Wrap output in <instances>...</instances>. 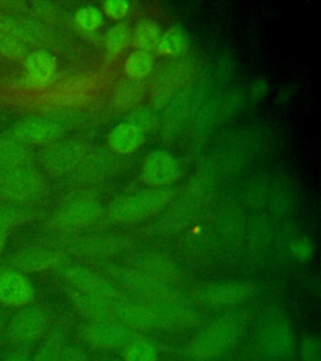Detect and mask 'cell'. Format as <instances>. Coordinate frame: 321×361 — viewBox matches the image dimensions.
Returning a JSON list of instances; mask_svg holds the SVG:
<instances>
[{"instance_id": "21", "label": "cell", "mask_w": 321, "mask_h": 361, "mask_svg": "<svg viewBox=\"0 0 321 361\" xmlns=\"http://www.w3.org/2000/svg\"><path fill=\"white\" fill-rule=\"evenodd\" d=\"M71 331L69 319L63 316L56 322H52L48 333L42 338L38 349L32 356V361H58L63 346L68 341Z\"/></svg>"}, {"instance_id": "27", "label": "cell", "mask_w": 321, "mask_h": 361, "mask_svg": "<svg viewBox=\"0 0 321 361\" xmlns=\"http://www.w3.org/2000/svg\"><path fill=\"white\" fill-rule=\"evenodd\" d=\"M162 35V29L155 19L142 18L132 30L131 42L135 49L155 51L159 38Z\"/></svg>"}, {"instance_id": "13", "label": "cell", "mask_w": 321, "mask_h": 361, "mask_svg": "<svg viewBox=\"0 0 321 361\" xmlns=\"http://www.w3.org/2000/svg\"><path fill=\"white\" fill-rule=\"evenodd\" d=\"M135 331L117 320L83 322L78 326V336L90 346L99 350H122Z\"/></svg>"}, {"instance_id": "5", "label": "cell", "mask_w": 321, "mask_h": 361, "mask_svg": "<svg viewBox=\"0 0 321 361\" xmlns=\"http://www.w3.org/2000/svg\"><path fill=\"white\" fill-rule=\"evenodd\" d=\"M103 206L90 195H74L64 200L52 214L49 226L61 233L85 231L101 220Z\"/></svg>"}, {"instance_id": "30", "label": "cell", "mask_w": 321, "mask_h": 361, "mask_svg": "<svg viewBox=\"0 0 321 361\" xmlns=\"http://www.w3.org/2000/svg\"><path fill=\"white\" fill-rule=\"evenodd\" d=\"M155 67V54L152 51L135 49L124 59L123 71L127 77L143 79L152 73Z\"/></svg>"}, {"instance_id": "19", "label": "cell", "mask_w": 321, "mask_h": 361, "mask_svg": "<svg viewBox=\"0 0 321 361\" xmlns=\"http://www.w3.org/2000/svg\"><path fill=\"white\" fill-rule=\"evenodd\" d=\"M68 301L73 310L87 322H111L116 320L113 304L90 293H82L72 288H66Z\"/></svg>"}, {"instance_id": "33", "label": "cell", "mask_w": 321, "mask_h": 361, "mask_svg": "<svg viewBox=\"0 0 321 361\" xmlns=\"http://www.w3.org/2000/svg\"><path fill=\"white\" fill-rule=\"evenodd\" d=\"M74 22L80 30L85 32H96L104 23V14L99 8L95 6H87L80 8L75 16Z\"/></svg>"}, {"instance_id": "38", "label": "cell", "mask_w": 321, "mask_h": 361, "mask_svg": "<svg viewBox=\"0 0 321 361\" xmlns=\"http://www.w3.org/2000/svg\"><path fill=\"white\" fill-rule=\"evenodd\" d=\"M58 361H90V357L83 346L67 341L63 346Z\"/></svg>"}, {"instance_id": "16", "label": "cell", "mask_w": 321, "mask_h": 361, "mask_svg": "<svg viewBox=\"0 0 321 361\" xmlns=\"http://www.w3.org/2000/svg\"><path fill=\"white\" fill-rule=\"evenodd\" d=\"M178 159L164 149H155L143 158L141 180L151 187H169L180 178Z\"/></svg>"}, {"instance_id": "7", "label": "cell", "mask_w": 321, "mask_h": 361, "mask_svg": "<svg viewBox=\"0 0 321 361\" xmlns=\"http://www.w3.org/2000/svg\"><path fill=\"white\" fill-rule=\"evenodd\" d=\"M48 191L44 175L33 166L0 171V196L11 203L37 202Z\"/></svg>"}, {"instance_id": "15", "label": "cell", "mask_w": 321, "mask_h": 361, "mask_svg": "<svg viewBox=\"0 0 321 361\" xmlns=\"http://www.w3.org/2000/svg\"><path fill=\"white\" fill-rule=\"evenodd\" d=\"M33 282L22 271L6 269L0 271V306L19 310L33 304L35 299Z\"/></svg>"}, {"instance_id": "43", "label": "cell", "mask_w": 321, "mask_h": 361, "mask_svg": "<svg viewBox=\"0 0 321 361\" xmlns=\"http://www.w3.org/2000/svg\"><path fill=\"white\" fill-rule=\"evenodd\" d=\"M101 361H123L122 359H103Z\"/></svg>"}, {"instance_id": "34", "label": "cell", "mask_w": 321, "mask_h": 361, "mask_svg": "<svg viewBox=\"0 0 321 361\" xmlns=\"http://www.w3.org/2000/svg\"><path fill=\"white\" fill-rule=\"evenodd\" d=\"M126 121H127V123L135 126L145 133L153 132L158 126L157 116H156V113L153 112V109L141 107V106L131 109L130 112L127 113Z\"/></svg>"}, {"instance_id": "31", "label": "cell", "mask_w": 321, "mask_h": 361, "mask_svg": "<svg viewBox=\"0 0 321 361\" xmlns=\"http://www.w3.org/2000/svg\"><path fill=\"white\" fill-rule=\"evenodd\" d=\"M132 30L127 23H116L112 27L106 30L103 35V45L108 58H114L119 56L131 44Z\"/></svg>"}, {"instance_id": "26", "label": "cell", "mask_w": 321, "mask_h": 361, "mask_svg": "<svg viewBox=\"0 0 321 361\" xmlns=\"http://www.w3.org/2000/svg\"><path fill=\"white\" fill-rule=\"evenodd\" d=\"M185 73V69L181 64H169L164 68V72L159 73V78L156 79V85L153 88L152 103L153 107L159 108L164 106L169 98L181 85L182 74Z\"/></svg>"}, {"instance_id": "42", "label": "cell", "mask_w": 321, "mask_h": 361, "mask_svg": "<svg viewBox=\"0 0 321 361\" xmlns=\"http://www.w3.org/2000/svg\"><path fill=\"white\" fill-rule=\"evenodd\" d=\"M6 317L4 315V312L0 310V340L3 338V335H4V331H6Z\"/></svg>"}, {"instance_id": "28", "label": "cell", "mask_w": 321, "mask_h": 361, "mask_svg": "<svg viewBox=\"0 0 321 361\" xmlns=\"http://www.w3.org/2000/svg\"><path fill=\"white\" fill-rule=\"evenodd\" d=\"M123 361H158V348L152 338L135 334L122 349Z\"/></svg>"}, {"instance_id": "36", "label": "cell", "mask_w": 321, "mask_h": 361, "mask_svg": "<svg viewBox=\"0 0 321 361\" xmlns=\"http://www.w3.org/2000/svg\"><path fill=\"white\" fill-rule=\"evenodd\" d=\"M101 11L108 18L121 22L130 13V1H127V0H106L102 4Z\"/></svg>"}, {"instance_id": "20", "label": "cell", "mask_w": 321, "mask_h": 361, "mask_svg": "<svg viewBox=\"0 0 321 361\" xmlns=\"http://www.w3.org/2000/svg\"><path fill=\"white\" fill-rule=\"evenodd\" d=\"M119 158L107 148H97L85 153V158L75 169L80 182H99L116 171Z\"/></svg>"}, {"instance_id": "25", "label": "cell", "mask_w": 321, "mask_h": 361, "mask_svg": "<svg viewBox=\"0 0 321 361\" xmlns=\"http://www.w3.org/2000/svg\"><path fill=\"white\" fill-rule=\"evenodd\" d=\"M35 154L30 146L17 138L0 140V167L1 169L33 166Z\"/></svg>"}, {"instance_id": "9", "label": "cell", "mask_w": 321, "mask_h": 361, "mask_svg": "<svg viewBox=\"0 0 321 361\" xmlns=\"http://www.w3.org/2000/svg\"><path fill=\"white\" fill-rule=\"evenodd\" d=\"M51 325L49 311L43 306L29 305L19 309L8 320L3 338L6 345L22 348L44 338Z\"/></svg>"}, {"instance_id": "37", "label": "cell", "mask_w": 321, "mask_h": 361, "mask_svg": "<svg viewBox=\"0 0 321 361\" xmlns=\"http://www.w3.org/2000/svg\"><path fill=\"white\" fill-rule=\"evenodd\" d=\"M300 357L303 361H321L320 338L309 335L300 344Z\"/></svg>"}, {"instance_id": "18", "label": "cell", "mask_w": 321, "mask_h": 361, "mask_svg": "<svg viewBox=\"0 0 321 361\" xmlns=\"http://www.w3.org/2000/svg\"><path fill=\"white\" fill-rule=\"evenodd\" d=\"M127 265L169 286H175L176 282L180 279V272L175 261L164 254L155 251L133 255L128 259Z\"/></svg>"}, {"instance_id": "40", "label": "cell", "mask_w": 321, "mask_h": 361, "mask_svg": "<svg viewBox=\"0 0 321 361\" xmlns=\"http://www.w3.org/2000/svg\"><path fill=\"white\" fill-rule=\"evenodd\" d=\"M3 361H32V357L29 355L25 346H22L14 350L11 354H8Z\"/></svg>"}, {"instance_id": "39", "label": "cell", "mask_w": 321, "mask_h": 361, "mask_svg": "<svg viewBox=\"0 0 321 361\" xmlns=\"http://www.w3.org/2000/svg\"><path fill=\"white\" fill-rule=\"evenodd\" d=\"M0 51H4L6 54H11V56H18L22 53V48L20 45L18 44L16 40H1V44H0Z\"/></svg>"}, {"instance_id": "23", "label": "cell", "mask_w": 321, "mask_h": 361, "mask_svg": "<svg viewBox=\"0 0 321 361\" xmlns=\"http://www.w3.org/2000/svg\"><path fill=\"white\" fill-rule=\"evenodd\" d=\"M108 146L117 154H130L140 149L146 142V133L135 126L123 122L113 127L107 137Z\"/></svg>"}, {"instance_id": "14", "label": "cell", "mask_w": 321, "mask_h": 361, "mask_svg": "<svg viewBox=\"0 0 321 361\" xmlns=\"http://www.w3.org/2000/svg\"><path fill=\"white\" fill-rule=\"evenodd\" d=\"M68 262V256L59 248L32 246L23 248L9 259V269L28 272L58 270Z\"/></svg>"}, {"instance_id": "12", "label": "cell", "mask_w": 321, "mask_h": 361, "mask_svg": "<svg viewBox=\"0 0 321 361\" xmlns=\"http://www.w3.org/2000/svg\"><path fill=\"white\" fill-rule=\"evenodd\" d=\"M87 152L88 147L80 140H58L45 147L40 161L49 175L59 177L75 171Z\"/></svg>"}, {"instance_id": "35", "label": "cell", "mask_w": 321, "mask_h": 361, "mask_svg": "<svg viewBox=\"0 0 321 361\" xmlns=\"http://www.w3.org/2000/svg\"><path fill=\"white\" fill-rule=\"evenodd\" d=\"M290 254L293 255V259L301 261V262H308L313 259L315 254V246L308 237H301L295 240L290 245Z\"/></svg>"}, {"instance_id": "3", "label": "cell", "mask_w": 321, "mask_h": 361, "mask_svg": "<svg viewBox=\"0 0 321 361\" xmlns=\"http://www.w3.org/2000/svg\"><path fill=\"white\" fill-rule=\"evenodd\" d=\"M175 197L169 187H150L119 196L108 206L106 214L116 225H132L151 219L167 207Z\"/></svg>"}, {"instance_id": "8", "label": "cell", "mask_w": 321, "mask_h": 361, "mask_svg": "<svg viewBox=\"0 0 321 361\" xmlns=\"http://www.w3.org/2000/svg\"><path fill=\"white\" fill-rule=\"evenodd\" d=\"M254 293L255 286L248 282H214L193 288L188 300L195 306L214 310H230L246 304Z\"/></svg>"}, {"instance_id": "24", "label": "cell", "mask_w": 321, "mask_h": 361, "mask_svg": "<svg viewBox=\"0 0 321 361\" xmlns=\"http://www.w3.org/2000/svg\"><path fill=\"white\" fill-rule=\"evenodd\" d=\"M25 71L30 85H47L56 72V56L47 51H33L25 58Z\"/></svg>"}, {"instance_id": "11", "label": "cell", "mask_w": 321, "mask_h": 361, "mask_svg": "<svg viewBox=\"0 0 321 361\" xmlns=\"http://www.w3.org/2000/svg\"><path fill=\"white\" fill-rule=\"evenodd\" d=\"M130 245V240L121 235H90L71 241L64 252L79 259L107 264L123 255Z\"/></svg>"}, {"instance_id": "29", "label": "cell", "mask_w": 321, "mask_h": 361, "mask_svg": "<svg viewBox=\"0 0 321 361\" xmlns=\"http://www.w3.org/2000/svg\"><path fill=\"white\" fill-rule=\"evenodd\" d=\"M188 49V38L180 27H172L162 33L156 51L157 54L169 58H178L183 56Z\"/></svg>"}, {"instance_id": "2", "label": "cell", "mask_w": 321, "mask_h": 361, "mask_svg": "<svg viewBox=\"0 0 321 361\" xmlns=\"http://www.w3.org/2000/svg\"><path fill=\"white\" fill-rule=\"evenodd\" d=\"M99 271L117 285L131 299L142 302H174L190 301L175 286L158 281L141 271L128 265H117L112 262L101 264Z\"/></svg>"}, {"instance_id": "41", "label": "cell", "mask_w": 321, "mask_h": 361, "mask_svg": "<svg viewBox=\"0 0 321 361\" xmlns=\"http://www.w3.org/2000/svg\"><path fill=\"white\" fill-rule=\"evenodd\" d=\"M8 236H9V231H6L4 228H0V254H1L3 250L6 248Z\"/></svg>"}, {"instance_id": "32", "label": "cell", "mask_w": 321, "mask_h": 361, "mask_svg": "<svg viewBox=\"0 0 321 361\" xmlns=\"http://www.w3.org/2000/svg\"><path fill=\"white\" fill-rule=\"evenodd\" d=\"M33 219V211L23 204H17V203L0 204V228H4L6 231L11 232V228Z\"/></svg>"}, {"instance_id": "17", "label": "cell", "mask_w": 321, "mask_h": 361, "mask_svg": "<svg viewBox=\"0 0 321 361\" xmlns=\"http://www.w3.org/2000/svg\"><path fill=\"white\" fill-rule=\"evenodd\" d=\"M14 138L25 145H43L48 146L62 138V124L54 119L30 117L22 119L14 126Z\"/></svg>"}, {"instance_id": "1", "label": "cell", "mask_w": 321, "mask_h": 361, "mask_svg": "<svg viewBox=\"0 0 321 361\" xmlns=\"http://www.w3.org/2000/svg\"><path fill=\"white\" fill-rule=\"evenodd\" d=\"M248 317L241 311H230L214 319L188 341L185 353L193 361H211L237 344L248 326Z\"/></svg>"}, {"instance_id": "22", "label": "cell", "mask_w": 321, "mask_h": 361, "mask_svg": "<svg viewBox=\"0 0 321 361\" xmlns=\"http://www.w3.org/2000/svg\"><path fill=\"white\" fill-rule=\"evenodd\" d=\"M146 94V85L140 79L126 77L121 79L111 93V106L116 111H127L138 107Z\"/></svg>"}, {"instance_id": "6", "label": "cell", "mask_w": 321, "mask_h": 361, "mask_svg": "<svg viewBox=\"0 0 321 361\" xmlns=\"http://www.w3.org/2000/svg\"><path fill=\"white\" fill-rule=\"evenodd\" d=\"M58 275L68 288L90 293L111 304H119L128 296L114 285L101 271L95 270L80 262H66L58 269Z\"/></svg>"}, {"instance_id": "10", "label": "cell", "mask_w": 321, "mask_h": 361, "mask_svg": "<svg viewBox=\"0 0 321 361\" xmlns=\"http://www.w3.org/2000/svg\"><path fill=\"white\" fill-rule=\"evenodd\" d=\"M152 317L153 330L181 333L203 325L205 315L190 301L147 302Z\"/></svg>"}, {"instance_id": "4", "label": "cell", "mask_w": 321, "mask_h": 361, "mask_svg": "<svg viewBox=\"0 0 321 361\" xmlns=\"http://www.w3.org/2000/svg\"><path fill=\"white\" fill-rule=\"evenodd\" d=\"M256 349L267 361H286L296 349V338L282 311H269L256 333Z\"/></svg>"}]
</instances>
